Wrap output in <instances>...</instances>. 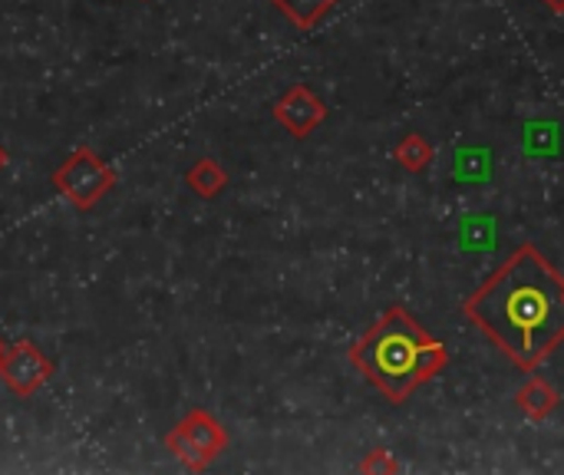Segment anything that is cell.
I'll return each mask as SVG.
<instances>
[{"label": "cell", "instance_id": "obj_1", "mask_svg": "<svg viewBox=\"0 0 564 475\" xmlns=\"http://www.w3.org/2000/svg\"><path fill=\"white\" fill-rule=\"evenodd\" d=\"M463 311L519 370L532 374L564 344L562 271L535 245H519Z\"/></svg>", "mask_w": 564, "mask_h": 475}, {"label": "cell", "instance_id": "obj_2", "mask_svg": "<svg viewBox=\"0 0 564 475\" xmlns=\"http://www.w3.org/2000/svg\"><path fill=\"white\" fill-rule=\"evenodd\" d=\"M347 357L357 374L393 407L406 403L420 387L449 367V347L433 337L403 304L387 307Z\"/></svg>", "mask_w": 564, "mask_h": 475}, {"label": "cell", "instance_id": "obj_3", "mask_svg": "<svg viewBox=\"0 0 564 475\" xmlns=\"http://www.w3.org/2000/svg\"><path fill=\"white\" fill-rule=\"evenodd\" d=\"M165 450L188 473H205L228 450V430L208 410H192L169 430Z\"/></svg>", "mask_w": 564, "mask_h": 475}, {"label": "cell", "instance_id": "obj_4", "mask_svg": "<svg viewBox=\"0 0 564 475\" xmlns=\"http://www.w3.org/2000/svg\"><path fill=\"white\" fill-rule=\"evenodd\" d=\"M50 182H53V188H56L73 208L89 212V208H96V202H99L102 195H109V192L116 188L119 175H116V169H112L102 155H96L93 149L79 145V149L53 172Z\"/></svg>", "mask_w": 564, "mask_h": 475}, {"label": "cell", "instance_id": "obj_5", "mask_svg": "<svg viewBox=\"0 0 564 475\" xmlns=\"http://www.w3.org/2000/svg\"><path fill=\"white\" fill-rule=\"evenodd\" d=\"M53 374H56V364L33 341L10 344L7 354H3V360H0V380L20 400L36 397L53 380Z\"/></svg>", "mask_w": 564, "mask_h": 475}, {"label": "cell", "instance_id": "obj_6", "mask_svg": "<svg viewBox=\"0 0 564 475\" xmlns=\"http://www.w3.org/2000/svg\"><path fill=\"white\" fill-rule=\"evenodd\" d=\"M274 119L294 136V139H307L324 119H327V102L304 83H294L291 89H284L278 96V102L271 106Z\"/></svg>", "mask_w": 564, "mask_h": 475}, {"label": "cell", "instance_id": "obj_7", "mask_svg": "<svg viewBox=\"0 0 564 475\" xmlns=\"http://www.w3.org/2000/svg\"><path fill=\"white\" fill-rule=\"evenodd\" d=\"M558 403H562V393L555 390V384L552 380H545V377H529L519 390H516V407L522 410V417H529V420H535V423H542V420H549L555 410H558Z\"/></svg>", "mask_w": 564, "mask_h": 475}, {"label": "cell", "instance_id": "obj_8", "mask_svg": "<svg viewBox=\"0 0 564 475\" xmlns=\"http://www.w3.org/2000/svg\"><path fill=\"white\" fill-rule=\"evenodd\" d=\"M185 185H188L198 198L212 202V198H218V195L228 188V172H225L221 162H215V159H198V162L185 172Z\"/></svg>", "mask_w": 564, "mask_h": 475}, {"label": "cell", "instance_id": "obj_9", "mask_svg": "<svg viewBox=\"0 0 564 475\" xmlns=\"http://www.w3.org/2000/svg\"><path fill=\"white\" fill-rule=\"evenodd\" d=\"M433 155H436V149H433V142H430L423 132H406V136L397 142V149H393L397 165H400L403 172H410V175L426 172L430 162H433Z\"/></svg>", "mask_w": 564, "mask_h": 475}, {"label": "cell", "instance_id": "obj_10", "mask_svg": "<svg viewBox=\"0 0 564 475\" xmlns=\"http://www.w3.org/2000/svg\"><path fill=\"white\" fill-rule=\"evenodd\" d=\"M274 3V10L284 17V20H291L297 30H314L340 0H271Z\"/></svg>", "mask_w": 564, "mask_h": 475}, {"label": "cell", "instance_id": "obj_11", "mask_svg": "<svg viewBox=\"0 0 564 475\" xmlns=\"http://www.w3.org/2000/svg\"><path fill=\"white\" fill-rule=\"evenodd\" d=\"M360 473L367 475H397L400 473V463L393 460L390 450H370L364 460H360Z\"/></svg>", "mask_w": 564, "mask_h": 475}, {"label": "cell", "instance_id": "obj_12", "mask_svg": "<svg viewBox=\"0 0 564 475\" xmlns=\"http://www.w3.org/2000/svg\"><path fill=\"white\" fill-rule=\"evenodd\" d=\"M549 10H555V13H564V0H542Z\"/></svg>", "mask_w": 564, "mask_h": 475}, {"label": "cell", "instance_id": "obj_13", "mask_svg": "<svg viewBox=\"0 0 564 475\" xmlns=\"http://www.w3.org/2000/svg\"><path fill=\"white\" fill-rule=\"evenodd\" d=\"M7 162H10V152H7V149H3V145H0V172H3V169H7Z\"/></svg>", "mask_w": 564, "mask_h": 475}, {"label": "cell", "instance_id": "obj_14", "mask_svg": "<svg viewBox=\"0 0 564 475\" xmlns=\"http://www.w3.org/2000/svg\"><path fill=\"white\" fill-rule=\"evenodd\" d=\"M3 354H7V344L0 341V360H3Z\"/></svg>", "mask_w": 564, "mask_h": 475}]
</instances>
